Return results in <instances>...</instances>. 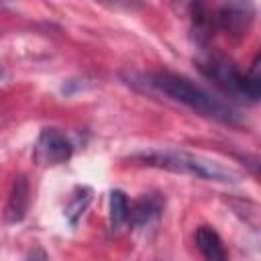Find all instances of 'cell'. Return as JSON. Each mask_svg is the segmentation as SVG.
<instances>
[{"label": "cell", "mask_w": 261, "mask_h": 261, "mask_svg": "<svg viewBox=\"0 0 261 261\" xmlns=\"http://www.w3.org/2000/svg\"><path fill=\"white\" fill-rule=\"evenodd\" d=\"M149 80H151V86L155 90H159L165 96L190 106L192 110L200 112L202 116L214 118V120L224 122V124H241L243 122L241 114L230 104L212 96L210 92L196 86L194 82H190L184 75H177V73H171V71H157Z\"/></svg>", "instance_id": "1"}, {"label": "cell", "mask_w": 261, "mask_h": 261, "mask_svg": "<svg viewBox=\"0 0 261 261\" xmlns=\"http://www.w3.org/2000/svg\"><path fill=\"white\" fill-rule=\"evenodd\" d=\"M145 165L175 171V173H188L200 179L208 181H222V184H234L241 179V173L216 159L190 153V151H177V149H159V151H147L135 155Z\"/></svg>", "instance_id": "2"}, {"label": "cell", "mask_w": 261, "mask_h": 261, "mask_svg": "<svg viewBox=\"0 0 261 261\" xmlns=\"http://www.w3.org/2000/svg\"><path fill=\"white\" fill-rule=\"evenodd\" d=\"M200 71L226 96L243 102H257L261 94V77H259V63L255 59L253 69L249 73H241L237 65L224 57L210 55L198 61Z\"/></svg>", "instance_id": "3"}, {"label": "cell", "mask_w": 261, "mask_h": 261, "mask_svg": "<svg viewBox=\"0 0 261 261\" xmlns=\"http://www.w3.org/2000/svg\"><path fill=\"white\" fill-rule=\"evenodd\" d=\"M73 153L71 141L57 128H43L37 145H35V159L41 165H59L65 163Z\"/></svg>", "instance_id": "4"}, {"label": "cell", "mask_w": 261, "mask_h": 261, "mask_svg": "<svg viewBox=\"0 0 261 261\" xmlns=\"http://www.w3.org/2000/svg\"><path fill=\"white\" fill-rule=\"evenodd\" d=\"M163 206L165 198L159 192L143 194L133 206H128V222L133 226H145L163 212Z\"/></svg>", "instance_id": "5"}, {"label": "cell", "mask_w": 261, "mask_h": 261, "mask_svg": "<svg viewBox=\"0 0 261 261\" xmlns=\"http://www.w3.org/2000/svg\"><path fill=\"white\" fill-rule=\"evenodd\" d=\"M29 210V181L24 175H18L12 184L6 208H4V220L8 224H16L27 216Z\"/></svg>", "instance_id": "6"}, {"label": "cell", "mask_w": 261, "mask_h": 261, "mask_svg": "<svg viewBox=\"0 0 261 261\" xmlns=\"http://www.w3.org/2000/svg\"><path fill=\"white\" fill-rule=\"evenodd\" d=\"M216 18H218V24H220L224 31H228V33H232V35H243V33L249 29L253 16H251L249 6L230 4V6L222 8Z\"/></svg>", "instance_id": "7"}, {"label": "cell", "mask_w": 261, "mask_h": 261, "mask_svg": "<svg viewBox=\"0 0 261 261\" xmlns=\"http://www.w3.org/2000/svg\"><path fill=\"white\" fill-rule=\"evenodd\" d=\"M196 245L206 261H226L224 245L218 237V232L212 226H200L196 230Z\"/></svg>", "instance_id": "8"}, {"label": "cell", "mask_w": 261, "mask_h": 261, "mask_svg": "<svg viewBox=\"0 0 261 261\" xmlns=\"http://www.w3.org/2000/svg\"><path fill=\"white\" fill-rule=\"evenodd\" d=\"M90 202H92V190L88 186H77L71 192V198H69L65 210H63V214H65V218H67V222L71 226L77 224V220L82 218V214L86 212V208H88Z\"/></svg>", "instance_id": "9"}, {"label": "cell", "mask_w": 261, "mask_h": 261, "mask_svg": "<svg viewBox=\"0 0 261 261\" xmlns=\"http://www.w3.org/2000/svg\"><path fill=\"white\" fill-rule=\"evenodd\" d=\"M128 222V198L122 190L110 192V226L112 230H120Z\"/></svg>", "instance_id": "10"}, {"label": "cell", "mask_w": 261, "mask_h": 261, "mask_svg": "<svg viewBox=\"0 0 261 261\" xmlns=\"http://www.w3.org/2000/svg\"><path fill=\"white\" fill-rule=\"evenodd\" d=\"M0 77H2V71H0Z\"/></svg>", "instance_id": "11"}]
</instances>
